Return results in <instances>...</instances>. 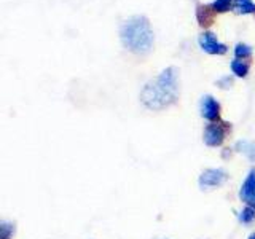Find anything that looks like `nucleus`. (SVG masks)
Returning <instances> with one entry per match:
<instances>
[{
    "mask_svg": "<svg viewBox=\"0 0 255 239\" xmlns=\"http://www.w3.org/2000/svg\"><path fill=\"white\" fill-rule=\"evenodd\" d=\"M180 93L177 67H167L145 83L140 91V102L148 110H163L177 102Z\"/></svg>",
    "mask_w": 255,
    "mask_h": 239,
    "instance_id": "1",
    "label": "nucleus"
},
{
    "mask_svg": "<svg viewBox=\"0 0 255 239\" xmlns=\"http://www.w3.org/2000/svg\"><path fill=\"white\" fill-rule=\"evenodd\" d=\"M120 40L123 46L134 54H147L155 42L153 29L145 16H131L120 27Z\"/></svg>",
    "mask_w": 255,
    "mask_h": 239,
    "instance_id": "2",
    "label": "nucleus"
},
{
    "mask_svg": "<svg viewBox=\"0 0 255 239\" xmlns=\"http://www.w3.org/2000/svg\"><path fill=\"white\" fill-rule=\"evenodd\" d=\"M228 172L225 169H220V167H209V169H204L198 179V185L203 191H211L215 188H220L227 183L228 180Z\"/></svg>",
    "mask_w": 255,
    "mask_h": 239,
    "instance_id": "3",
    "label": "nucleus"
},
{
    "mask_svg": "<svg viewBox=\"0 0 255 239\" xmlns=\"http://www.w3.org/2000/svg\"><path fill=\"white\" fill-rule=\"evenodd\" d=\"M230 127H231L230 123H223V121L209 123L204 127V134H203L204 143L207 147H220L227 137Z\"/></svg>",
    "mask_w": 255,
    "mask_h": 239,
    "instance_id": "4",
    "label": "nucleus"
},
{
    "mask_svg": "<svg viewBox=\"0 0 255 239\" xmlns=\"http://www.w3.org/2000/svg\"><path fill=\"white\" fill-rule=\"evenodd\" d=\"M199 112H201V117L204 120L215 123L220 118V104L214 96L206 94L201 98V102H199Z\"/></svg>",
    "mask_w": 255,
    "mask_h": 239,
    "instance_id": "5",
    "label": "nucleus"
},
{
    "mask_svg": "<svg viewBox=\"0 0 255 239\" xmlns=\"http://www.w3.org/2000/svg\"><path fill=\"white\" fill-rule=\"evenodd\" d=\"M199 46L203 48V51H206L207 54H225L228 51V46L225 43L219 42V38L215 37V34L212 32H203L201 35H199Z\"/></svg>",
    "mask_w": 255,
    "mask_h": 239,
    "instance_id": "6",
    "label": "nucleus"
},
{
    "mask_svg": "<svg viewBox=\"0 0 255 239\" xmlns=\"http://www.w3.org/2000/svg\"><path fill=\"white\" fill-rule=\"evenodd\" d=\"M239 199L246 206L255 207V167L249 171L243 182L241 188H239Z\"/></svg>",
    "mask_w": 255,
    "mask_h": 239,
    "instance_id": "7",
    "label": "nucleus"
},
{
    "mask_svg": "<svg viewBox=\"0 0 255 239\" xmlns=\"http://www.w3.org/2000/svg\"><path fill=\"white\" fill-rule=\"evenodd\" d=\"M196 19L201 27H209L214 21V10L211 5H198L196 6Z\"/></svg>",
    "mask_w": 255,
    "mask_h": 239,
    "instance_id": "8",
    "label": "nucleus"
},
{
    "mask_svg": "<svg viewBox=\"0 0 255 239\" xmlns=\"http://www.w3.org/2000/svg\"><path fill=\"white\" fill-rule=\"evenodd\" d=\"M235 150L238 153H243L249 161L255 163V140L251 139H243V140H238Z\"/></svg>",
    "mask_w": 255,
    "mask_h": 239,
    "instance_id": "9",
    "label": "nucleus"
},
{
    "mask_svg": "<svg viewBox=\"0 0 255 239\" xmlns=\"http://www.w3.org/2000/svg\"><path fill=\"white\" fill-rule=\"evenodd\" d=\"M230 67H231V72L239 78H246L247 74H249V64L244 59H233L230 64Z\"/></svg>",
    "mask_w": 255,
    "mask_h": 239,
    "instance_id": "10",
    "label": "nucleus"
},
{
    "mask_svg": "<svg viewBox=\"0 0 255 239\" xmlns=\"http://www.w3.org/2000/svg\"><path fill=\"white\" fill-rule=\"evenodd\" d=\"M233 8L238 14H254L255 13V3L252 0H235Z\"/></svg>",
    "mask_w": 255,
    "mask_h": 239,
    "instance_id": "11",
    "label": "nucleus"
},
{
    "mask_svg": "<svg viewBox=\"0 0 255 239\" xmlns=\"http://www.w3.org/2000/svg\"><path fill=\"white\" fill-rule=\"evenodd\" d=\"M238 220L243 225H252L255 222V207L252 206H246L243 211L238 212Z\"/></svg>",
    "mask_w": 255,
    "mask_h": 239,
    "instance_id": "12",
    "label": "nucleus"
},
{
    "mask_svg": "<svg viewBox=\"0 0 255 239\" xmlns=\"http://www.w3.org/2000/svg\"><path fill=\"white\" fill-rule=\"evenodd\" d=\"M235 5V0H214L211 3L214 13H227Z\"/></svg>",
    "mask_w": 255,
    "mask_h": 239,
    "instance_id": "13",
    "label": "nucleus"
},
{
    "mask_svg": "<svg viewBox=\"0 0 255 239\" xmlns=\"http://www.w3.org/2000/svg\"><path fill=\"white\" fill-rule=\"evenodd\" d=\"M235 56L236 59H246V58H251L252 56V48L246 43H238L235 46Z\"/></svg>",
    "mask_w": 255,
    "mask_h": 239,
    "instance_id": "14",
    "label": "nucleus"
},
{
    "mask_svg": "<svg viewBox=\"0 0 255 239\" xmlns=\"http://www.w3.org/2000/svg\"><path fill=\"white\" fill-rule=\"evenodd\" d=\"M14 235V225L10 222L0 223V239H13Z\"/></svg>",
    "mask_w": 255,
    "mask_h": 239,
    "instance_id": "15",
    "label": "nucleus"
},
{
    "mask_svg": "<svg viewBox=\"0 0 255 239\" xmlns=\"http://www.w3.org/2000/svg\"><path fill=\"white\" fill-rule=\"evenodd\" d=\"M217 86H220L222 90H228V88L233 86V78H231L230 75L222 77V78H219V80H217Z\"/></svg>",
    "mask_w": 255,
    "mask_h": 239,
    "instance_id": "16",
    "label": "nucleus"
},
{
    "mask_svg": "<svg viewBox=\"0 0 255 239\" xmlns=\"http://www.w3.org/2000/svg\"><path fill=\"white\" fill-rule=\"evenodd\" d=\"M247 239H255V233H252V235H251L249 238H247Z\"/></svg>",
    "mask_w": 255,
    "mask_h": 239,
    "instance_id": "17",
    "label": "nucleus"
}]
</instances>
